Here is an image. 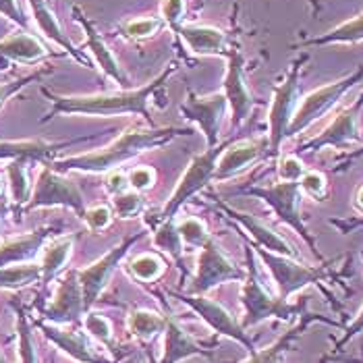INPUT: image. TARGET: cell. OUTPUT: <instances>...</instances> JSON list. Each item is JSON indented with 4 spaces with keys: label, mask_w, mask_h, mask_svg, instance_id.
Wrapping results in <instances>:
<instances>
[{
    "label": "cell",
    "mask_w": 363,
    "mask_h": 363,
    "mask_svg": "<svg viewBox=\"0 0 363 363\" xmlns=\"http://www.w3.org/2000/svg\"><path fill=\"white\" fill-rule=\"evenodd\" d=\"M179 71V62H168L167 69L156 75L150 84L135 87V89H118V91H104V94H82V96H62L55 94L48 87H40L42 96L48 98L50 111L46 112L40 123H50L56 116L65 114H79V116H141L145 118L147 127H156V121L150 112L152 98L164 89L172 73Z\"/></svg>",
    "instance_id": "1"
},
{
    "label": "cell",
    "mask_w": 363,
    "mask_h": 363,
    "mask_svg": "<svg viewBox=\"0 0 363 363\" xmlns=\"http://www.w3.org/2000/svg\"><path fill=\"white\" fill-rule=\"evenodd\" d=\"M189 127H129L106 147L85 152L79 156H69L55 160L50 167L56 172H89V174H106L116 170L143 152L162 147L177 138L191 135Z\"/></svg>",
    "instance_id": "2"
},
{
    "label": "cell",
    "mask_w": 363,
    "mask_h": 363,
    "mask_svg": "<svg viewBox=\"0 0 363 363\" xmlns=\"http://www.w3.org/2000/svg\"><path fill=\"white\" fill-rule=\"evenodd\" d=\"M243 250H245V279H243V289H241V308H243V318L239 322L241 328L250 330L268 320L291 322L299 318L308 308V299L291 303V301L280 299L279 295H270L259 280L255 252L250 239H243Z\"/></svg>",
    "instance_id": "3"
},
{
    "label": "cell",
    "mask_w": 363,
    "mask_h": 363,
    "mask_svg": "<svg viewBox=\"0 0 363 363\" xmlns=\"http://www.w3.org/2000/svg\"><path fill=\"white\" fill-rule=\"evenodd\" d=\"M253 252L264 262V266L268 268L270 277L274 280V286H277V295H279L280 299L289 301L293 295L301 293L308 286H318L328 299H335L326 291L324 282H330V280L336 279V272L333 266L340 257L326 259L320 266H308V264H301L297 257H286V255L266 252V250L255 247V245H253Z\"/></svg>",
    "instance_id": "4"
},
{
    "label": "cell",
    "mask_w": 363,
    "mask_h": 363,
    "mask_svg": "<svg viewBox=\"0 0 363 363\" xmlns=\"http://www.w3.org/2000/svg\"><path fill=\"white\" fill-rule=\"evenodd\" d=\"M309 60L308 52L299 55L289 67L286 75L272 89V102L268 111V158H279L282 143L289 140V127L301 100V71Z\"/></svg>",
    "instance_id": "5"
},
{
    "label": "cell",
    "mask_w": 363,
    "mask_h": 363,
    "mask_svg": "<svg viewBox=\"0 0 363 363\" xmlns=\"http://www.w3.org/2000/svg\"><path fill=\"white\" fill-rule=\"evenodd\" d=\"M235 196H252L262 199L279 218L280 223L293 228L306 243L309 252L313 253L318 259H324V255L318 250L315 237L311 235L308 224L301 216V189L299 183H280L277 181L274 185H247L235 191Z\"/></svg>",
    "instance_id": "6"
},
{
    "label": "cell",
    "mask_w": 363,
    "mask_h": 363,
    "mask_svg": "<svg viewBox=\"0 0 363 363\" xmlns=\"http://www.w3.org/2000/svg\"><path fill=\"white\" fill-rule=\"evenodd\" d=\"M363 82V65H359L353 73L336 79L333 84L322 85L313 91H309L308 96H303L299 100V106L295 111V116L291 121L289 127V140L297 138L299 133H303L311 125H315L320 118H324L328 112L335 108L336 104L349 94V89H353L357 84Z\"/></svg>",
    "instance_id": "7"
},
{
    "label": "cell",
    "mask_w": 363,
    "mask_h": 363,
    "mask_svg": "<svg viewBox=\"0 0 363 363\" xmlns=\"http://www.w3.org/2000/svg\"><path fill=\"white\" fill-rule=\"evenodd\" d=\"M226 145H216V147H208L203 154L196 156L189 167L185 168L181 181L177 183L172 196L168 197L167 206L162 208L160 216L154 220V224L160 223V220H170V218H177L181 208L197 194H201L212 181H214V174H216V164H218V158L224 152Z\"/></svg>",
    "instance_id": "8"
},
{
    "label": "cell",
    "mask_w": 363,
    "mask_h": 363,
    "mask_svg": "<svg viewBox=\"0 0 363 363\" xmlns=\"http://www.w3.org/2000/svg\"><path fill=\"white\" fill-rule=\"evenodd\" d=\"M38 208H69L79 218H84L85 210H87L82 189L62 172H56L50 164H46L40 170L23 212H31Z\"/></svg>",
    "instance_id": "9"
},
{
    "label": "cell",
    "mask_w": 363,
    "mask_h": 363,
    "mask_svg": "<svg viewBox=\"0 0 363 363\" xmlns=\"http://www.w3.org/2000/svg\"><path fill=\"white\" fill-rule=\"evenodd\" d=\"M243 279H245V270L241 266H237L218 247V243L210 237L206 241V245L199 250L196 277L189 282L187 293H191V295H206V293L223 286L226 282H237V280L243 282Z\"/></svg>",
    "instance_id": "10"
},
{
    "label": "cell",
    "mask_w": 363,
    "mask_h": 363,
    "mask_svg": "<svg viewBox=\"0 0 363 363\" xmlns=\"http://www.w3.org/2000/svg\"><path fill=\"white\" fill-rule=\"evenodd\" d=\"M224 58H226V75L223 82V94L228 102L230 125L233 129H239L252 116V111L257 106V100L253 98L252 89L245 82V58L237 42L228 44Z\"/></svg>",
    "instance_id": "11"
},
{
    "label": "cell",
    "mask_w": 363,
    "mask_h": 363,
    "mask_svg": "<svg viewBox=\"0 0 363 363\" xmlns=\"http://www.w3.org/2000/svg\"><path fill=\"white\" fill-rule=\"evenodd\" d=\"M143 239V233L138 235H131L127 239H123L116 247H112L111 252H106L100 259H96L94 264H89L87 268L77 270V277H79V284H82V295H84V306L85 311L94 308L102 293L108 289L112 277L118 268V264L127 257V253L131 252V247Z\"/></svg>",
    "instance_id": "12"
},
{
    "label": "cell",
    "mask_w": 363,
    "mask_h": 363,
    "mask_svg": "<svg viewBox=\"0 0 363 363\" xmlns=\"http://www.w3.org/2000/svg\"><path fill=\"white\" fill-rule=\"evenodd\" d=\"M362 111L363 91L351 106L342 108L336 114L335 121L322 133L303 141L297 147V154H315V152L330 150V147L333 150H349L353 143L362 140V133H359V114H362Z\"/></svg>",
    "instance_id": "13"
},
{
    "label": "cell",
    "mask_w": 363,
    "mask_h": 363,
    "mask_svg": "<svg viewBox=\"0 0 363 363\" xmlns=\"http://www.w3.org/2000/svg\"><path fill=\"white\" fill-rule=\"evenodd\" d=\"M170 295L174 299H179L181 303H185L189 309H194L218 336H226V338L239 342L247 353L255 351V345L247 336V330H243L241 324L235 320V315L226 308H223L218 301H214L206 295H191V293H181V291H170Z\"/></svg>",
    "instance_id": "14"
},
{
    "label": "cell",
    "mask_w": 363,
    "mask_h": 363,
    "mask_svg": "<svg viewBox=\"0 0 363 363\" xmlns=\"http://www.w3.org/2000/svg\"><path fill=\"white\" fill-rule=\"evenodd\" d=\"M226 108L228 102L223 91L212 96H197L194 91H187V100L181 104V114L199 127L208 147H216L220 141Z\"/></svg>",
    "instance_id": "15"
},
{
    "label": "cell",
    "mask_w": 363,
    "mask_h": 363,
    "mask_svg": "<svg viewBox=\"0 0 363 363\" xmlns=\"http://www.w3.org/2000/svg\"><path fill=\"white\" fill-rule=\"evenodd\" d=\"M98 135H84L75 140L65 141H48L42 138H31V140H0V160H23L28 164H52L55 156L71 145L85 143V141L96 140Z\"/></svg>",
    "instance_id": "16"
},
{
    "label": "cell",
    "mask_w": 363,
    "mask_h": 363,
    "mask_svg": "<svg viewBox=\"0 0 363 363\" xmlns=\"http://www.w3.org/2000/svg\"><path fill=\"white\" fill-rule=\"evenodd\" d=\"M85 315L84 295L77 270H67L58 280L52 301L42 309V318L52 324H77Z\"/></svg>",
    "instance_id": "17"
},
{
    "label": "cell",
    "mask_w": 363,
    "mask_h": 363,
    "mask_svg": "<svg viewBox=\"0 0 363 363\" xmlns=\"http://www.w3.org/2000/svg\"><path fill=\"white\" fill-rule=\"evenodd\" d=\"M71 13H73V19L82 26L85 33V44H87V48H89V52L94 56V62L98 65V69L111 79L114 84L118 85L121 89H129V77L125 75V71H123V67L118 65V60H116V56L111 50V46L106 44V40L102 38V33L98 31V28L94 26V21L87 17L84 13V9L82 6H77V4H73L71 6Z\"/></svg>",
    "instance_id": "18"
},
{
    "label": "cell",
    "mask_w": 363,
    "mask_h": 363,
    "mask_svg": "<svg viewBox=\"0 0 363 363\" xmlns=\"http://www.w3.org/2000/svg\"><path fill=\"white\" fill-rule=\"evenodd\" d=\"M216 206L223 210L224 216H228L233 223H237L241 228L247 230V235L252 237V243L255 247H262L266 252L279 253V255H286V257H299V252L280 233H277L272 226L262 223L259 218H255L247 212H241V210H235V208L226 206L223 199H216Z\"/></svg>",
    "instance_id": "19"
},
{
    "label": "cell",
    "mask_w": 363,
    "mask_h": 363,
    "mask_svg": "<svg viewBox=\"0 0 363 363\" xmlns=\"http://www.w3.org/2000/svg\"><path fill=\"white\" fill-rule=\"evenodd\" d=\"M40 333L46 336L56 349H60L65 355H69L73 362L77 363H112L104 359L102 355L96 353V349L91 347L89 338L79 328H73V324H52L46 320L38 322Z\"/></svg>",
    "instance_id": "20"
},
{
    "label": "cell",
    "mask_w": 363,
    "mask_h": 363,
    "mask_svg": "<svg viewBox=\"0 0 363 363\" xmlns=\"http://www.w3.org/2000/svg\"><path fill=\"white\" fill-rule=\"evenodd\" d=\"M268 158V138L259 140H239L224 147V152L218 158L214 181H228L245 170H250L253 164Z\"/></svg>",
    "instance_id": "21"
},
{
    "label": "cell",
    "mask_w": 363,
    "mask_h": 363,
    "mask_svg": "<svg viewBox=\"0 0 363 363\" xmlns=\"http://www.w3.org/2000/svg\"><path fill=\"white\" fill-rule=\"evenodd\" d=\"M315 322H322V324H328V326H335V328H342V324L340 322H335V320H330L328 315H322V313H309V311H303L301 315H299V322L291 328V330H286L284 335L279 336L272 345H268L266 349H255L253 353H250V357L247 359H243V362L239 363H284V355L293 349V345L303 336V333L308 330L311 324H315Z\"/></svg>",
    "instance_id": "22"
},
{
    "label": "cell",
    "mask_w": 363,
    "mask_h": 363,
    "mask_svg": "<svg viewBox=\"0 0 363 363\" xmlns=\"http://www.w3.org/2000/svg\"><path fill=\"white\" fill-rule=\"evenodd\" d=\"M67 56L65 52H52L42 40H38L28 29H19L0 40V65H33L44 58Z\"/></svg>",
    "instance_id": "23"
},
{
    "label": "cell",
    "mask_w": 363,
    "mask_h": 363,
    "mask_svg": "<svg viewBox=\"0 0 363 363\" xmlns=\"http://www.w3.org/2000/svg\"><path fill=\"white\" fill-rule=\"evenodd\" d=\"M29 9H31V17H33V21H35V28L40 29V33L46 38V40H50L55 46H58L62 52L67 56H71L73 60H77L79 65H84L87 69H91V60L87 58V56L82 55V50H77V46L71 42V38L65 33V29L62 26L58 23V19H56L55 11L50 9V4L46 2V0H28Z\"/></svg>",
    "instance_id": "24"
},
{
    "label": "cell",
    "mask_w": 363,
    "mask_h": 363,
    "mask_svg": "<svg viewBox=\"0 0 363 363\" xmlns=\"http://www.w3.org/2000/svg\"><path fill=\"white\" fill-rule=\"evenodd\" d=\"M58 230V226H40L35 230H29L26 235L6 239L0 243V268L15 266V264H28L44 250L46 241Z\"/></svg>",
    "instance_id": "25"
},
{
    "label": "cell",
    "mask_w": 363,
    "mask_h": 363,
    "mask_svg": "<svg viewBox=\"0 0 363 363\" xmlns=\"http://www.w3.org/2000/svg\"><path fill=\"white\" fill-rule=\"evenodd\" d=\"M177 38L196 56H224L228 50V38L223 29L212 26L183 23Z\"/></svg>",
    "instance_id": "26"
},
{
    "label": "cell",
    "mask_w": 363,
    "mask_h": 363,
    "mask_svg": "<svg viewBox=\"0 0 363 363\" xmlns=\"http://www.w3.org/2000/svg\"><path fill=\"white\" fill-rule=\"evenodd\" d=\"M210 349L201 347L194 336L185 333L172 315L167 318L164 328V351L160 363H183L191 357H208Z\"/></svg>",
    "instance_id": "27"
},
{
    "label": "cell",
    "mask_w": 363,
    "mask_h": 363,
    "mask_svg": "<svg viewBox=\"0 0 363 363\" xmlns=\"http://www.w3.org/2000/svg\"><path fill=\"white\" fill-rule=\"evenodd\" d=\"M363 42V13L349 19V21H342L340 26L328 29L320 35H313V38H306L297 44H293L291 48L295 50H306V48H324V46H355V44H362Z\"/></svg>",
    "instance_id": "28"
},
{
    "label": "cell",
    "mask_w": 363,
    "mask_h": 363,
    "mask_svg": "<svg viewBox=\"0 0 363 363\" xmlns=\"http://www.w3.org/2000/svg\"><path fill=\"white\" fill-rule=\"evenodd\" d=\"M73 247H75V237L73 235H65V237H58L52 243L44 245V252H42V262H40V268H42V284L48 286L55 279L60 277V272L67 268L71 255H73Z\"/></svg>",
    "instance_id": "29"
},
{
    "label": "cell",
    "mask_w": 363,
    "mask_h": 363,
    "mask_svg": "<svg viewBox=\"0 0 363 363\" xmlns=\"http://www.w3.org/2000/svg\"><path fill=\"white\" fill-rule=\"evenodd\" d=\"M167 318L168 315L162 311L135 308L127 315V330L141 342H147L158 335H164Z\"/></svg>",
    "instance_id": "30"
},
{
    "label": "cell",
    "mask_w": 363,
    "mask_h": 363,
    "mask_svg": "<svg viewBox=\"0 0 363 363\" xmlns=\"http://www.w3.org/2000/svg\"><path fill=\"white\" fill-rule=\"evenodd\" d=\"M29 167L23 160H9L6 164V183H9V199L11 203L19 210V214L23 212L26 203L31 197L33 185L29 179Z\"/></svg>",
    "instance_id": "31"
},
{
    "label": "cell",
    "mask_w": 363,
    "mask_h": 363,
    "mask_svg": "<svg viewBox=\"0 0 363 363\" xmlns=\"http://www.w3.org/2000/svg\"><path fill=\"white\" fill-rule=\"evenodd\" d=\"M154 245L160 250V252L168 253L177 266L181 268L183 277H187V268L183 264V241L179 237V230H177V218H170V220H160V223L154 224Z\"/></svg>",
    "instance_id": "32"
},
{
    "label": "cell",
    "mask_w": 363,
    "mask_h": 363,
    "mask_svg": "<svg viewBox=\"0 0 363 363\" xmlns=\"http://www.w3.org/2000/svg\"><path fill=\"white\" fill-rule=\"evenodd\" d=\"M40 280H42V268L40 264H33V262L0 268V289L4 291H19Z\"/></svg>",
    "instance_id": "33"
},
{
    "label": "cell",
    "mask_w": 363,
    "mask_h": 363,
    "mask_svg": "<svg viewBox=\"0 0 363 363\" xmlns=\"http://www.w3.org/2000/svg\"><path fill=\"white\" fill-rule=\"evenodd\" d=\"M15 309V330H17V355L19 363H40V355L35 349V340L31 333V324H29L28 313L17 301H13Z\"/></svg>",
    "instance_id": "34"
},
{
    "label": "cell",
    "mask_w": 363,
    "mask_h": 363,
    "mask_svg": "<svg viewBox=\"0 0 363 363\" xmlns=\"http://www.w3.org/2000/svg\"><path fill=\"white\" fill-rule=\"evenodd\" d=\"M127 270L140 282H156L167 272V262L156 253H141L127 264Z\"/></svg>",
    "instance_id": "35"
},
{
    "label": "cell",
    "mask_w": 363,
    "mask_h": 363,
    "mask_svg": "<svg viewBox=\"0 0 363 363\" xmlns=\"http://www.w3.org/2000/svg\"><path fill=\"white\" fill-rule=\"evenodd\" d=\"M167 28V23L162 21V17H140V19H131L127 21L125 26L116 29L123 38L127 40H135V42H141V40H150L154 38L158 31Z\"/></svg>",
    "instance_id": "36"
},
{
    "label": "cell",
    "mask_w": 363,
    "mask_h": 363,
    "mask_svg": "<svg viewBox=\"0 0 363 363\" xmlns=\"http://www.w3.org/2000/svg\"><path fill=\"white\" fill-rule=\"evenodd\" d=\"M177 230L179 237L183 241V247H194V250H201L206 245V241L210 239V230L206 223L197 216H187L183 220L177 223Z\"/></svg>",
    "instance_id": "37"
},
{
    "label": "cell",
    "mask_w": 363,
    "mask_h": 363,
    "mask_svg": "<svg viewBox=\"0 0 363 363\" xmlns=\"http://www.w3.org/2000/svg\"><path fill=\"white\" fill-rule=\"evenodd\" d=\"M84 328L94 340L102 342L108 349H114V335H112V324L108 318H104L102 313L89 309V311H85L84 315Z\"/></svg>",
    "instance_id": "38"
},
{
    "label": "cell",
    "mask_w": 363,
    "mask_h": 363,
    "mask_svg": "<svg viewBox=\"0 0 363 363\" xmlns=\"http://www.w3.org/2000/svg\"><path fill=\"white\" fill-rule=\"evenodd\" d=\"M143 206H145L143 196L138 194V191H133V189H129V191H125V194H118V196L112 197L111 210L116 218L127 220V218L140 216L141 212H143Z\"/></svg>",
    "instance_id": "39"
},
{
    "label": "cell",
    "mask_w": 363,
    "mask_h": 363,
    "mask_svg": "<svg viewBox=\"0 0 363 363\" xmlns=\"http://www.w3.org/2000/svg\"><path fill=\"white\" fill-rule=\"evenodd\" d=\"M299 189L301 196H308L313 201H324L330 194L328 179L322 170H306V174L299 181Z\"/></svg>",
    "instance_id": "40"
},
{
    "label": "cell",
    "mask_w": 363,
    "mask_h": 363,
    "mask_svg": "<svg viewBox=\"0 0 363 363\" xmlns=\"http://www.w3.org/2000/svg\"><path fill=\"white\" fill-rule=\"evenodd\" d=\"M50 73H52V67H46V69L31 71V73H28V75L19 77V79L6 82V84H0V108H2L11 98H15L21 89H26L28 85L40 82L42 77H46V75H50Z\"/></svg>",
    "instance_id": "41"
},
{
    "label": "cell",
    "mask_w": 363,
    "mask_h": 363,
    "mask_svg": "<svg viewBox=\"0 0 363 363\" xmlns=\"http://www.w3.org/2000/svg\"><path fill=\"white\" fill-rule=\"evenodd\" d=\"M306 162L299 158V154H284L279 156L277 162V179L280 183H299L306 174Z\"/></svg>",
    "instance_id": "42"
},
{
    "label": "cell",
    "mask_w": 363,
    "mask_h": 363,
    "mask_svg": "<svg viewBox=\"0 0 363 363\" xmlns=\"http://www.w3.org/2000/svg\"><path fill=\"white\" fill-rule=\"evenodd\" d=\"M185 13H187V0H162L160 4V17L167 23V28L174 31V35L185 23Z\"/></svg>",
    "instance_id": "43"
},
{
    "label": "cell",
    "mask_w": 363,
    "mask_h": 363,
    "mask_svg": "<svg viewBox=\"0 0 363 363\" xmlns=\"http://www.w3.org/2000/svg\"><path fill=\"white\" fill-rule=\"evenodd\" d=\"M112 210L108 206H94V208H87L84 214V220L85 226L91 230V233H102V230H106L112 223Z\"/></svg>",
    "instance_id": "44"
},
{
    "label": "cell",
    "mask_w": 363,
    "mask_h": 363,
    "mask_svg": "<svg viewBox=\"0 0 363 363\" xmlns=\"http://www.w3.org/2000/svg\"><path fill=\"white\" fill-rule=\"evenodd\" d=\"M127 181H129V189L145 194L154 187L156 183V170L150 167H135L127 172Z\"/></svg>",
    "instance_id": "45"
},
{
    "label": "cell",
    "mask_w": 363,
    "mask_h": 363,
    "mask_svg": "<svg viewBox=\"0 0 363 363\" xmlns=\"http://www.w3.org/2000/svg\"><path fill=\"white\" fill-rule=\"evenodd\" d=\"M0 15L9 21H13L19 29H28L29 31V21L26 17V13L21 11V4L19 0H0Z\"/></svg>",
    "instance_id": "46"
},
{
    "label": "cell",
    "mask_w": 363,
    "mask_h": 363,
    "mask_svg": "<svg viewBox=\"0 0 363 363\" xmlns=\"http://www.w3.org/2000/svg\"><path fill=\"white\" fill-rule=\"evenodd\" d=\"M362 333H363V308L359 309V311H357V315H355V318H353V320H351V322L345 326L342 336H340V338H338V340L335 342L336 353H338V351H342V349H345V347H347V345H349L353 338H357V336L362 335Z\"/></svg>",
    "instance_id": "47"
},
{
    "label": "cell",
    "mask_w": 363,
    "mask_h": 363,
    "mask_svg": "<svg viewBox=\"0 0 363 363\" xmlns=\"http://www.w3.org/2000/svg\"><path fill=\"white\" fill-rule=\"evenodd\" d=\"M104 189L111 197L118 196V194H125L129 191V181H127V172H123L121 168L106 172V179H104Z\"/></svg>",
    "instance_id": "48"
},
{
    "label": "cell",
    "mask_w": 363,
    "mask_h": 363,
    "mask_svg": "<svg viewBox=\"0 0 363 363\" xmlns=\"http://www.w3.org/2000/svg\"><path fill=\"white\" fill-rule=\"evenodd\" d=\"M330 226L338 228V233H342V235H349V233L362 228L363 216H357V218H333V220H330Z\"/></svg>",
    "instance_id": "49"
},
{
    "label": "cell",
    "mask_w": 363,
    "mask_h": 363,
    "mask_svg": "<svg viewBox=\"0 0 363 363\" xmlns=\"http://www.w3.org/2000/svg\"><path fill=\"white\" fill-rule=\"evenodd\" d=\"M359 158H363V145L359 147V150H353L345 160H340V162H338V167L335 168V172H345V170H349L351 164H353L355 160H359Z\"/></svg>",
    "instance_id": "50"
},
{
    "label": "cell",
    "mask_w": 363,
    "mask_h": 363,
    "mask_svg": "<svg viewBox=\"0 0 363 363\" xmlns=\"http://www.w3.org/2000/svg\"><path fill=\"white\" fill-rule=\"evenodd\" d=\"M353 208H355V210H357V212L363 216V185L357 189V191H355V197H353Z\"/></svg>",
    "instance_id": "51"
},
{
    "label": "cell",
    "mask_w": 363,
    "mask_h": 363,
    "mask_svg": "<svg viewBox=\"0 0 363 363\" xmlns=\"http://www.w3.org/2000/svg\"><path fill=\"white\" fill-rule=\"evenodd\" d=\"M306 2L311 6L313 17H318V15H320V11H322V2H320V0H306Z\"/></svg>",
    "instance_id": "52"
},
{
    "label": "cell",
    "mask_w": 363,
    "mask_h": 363,
    "mask_svg": "<svg viewBox=\"0 0 363 363\" xmlns=\"http://www.w3.org/2000/svg\"><path fill=\"white\" fill-rule=\"evenodd\" d=\"M6 212H9V203H6L4 199H0V226H2V223H4Z\"/></svg>",
    "instance_id": "53"
},
{
    "label": "cell",
    "mask_w": 363,
    "mask_h": 363,
    "mask_svg": "<svg viewBox=\"0 0 363 363\" xmlns=\"http://www.w3.org/2000/svg\"><path fill=\"white\" fill-rule=\"evenodd\" d=\"M145 357H147V363H160V359L154 355V351L150 347H145Z\"/></svg>",
    "instance_id": "54"
},
{
    "label": "cell",
    "mask_w": 363,
    "mask_h": 363,
    "mask_svg": "<svg viewBox=\"0 0 363 363\" xmlns=\"http://www.w3.org/2000/svg\"><path fill=\"white\" fill-rule=\"evenodd\" d=\"M2 194H4V181H2V177H0V199H2Z\"/></svg>",
    "instance_id": "55"
},
{
    "label": "cell",
    "mask_w": 363,
    "mask_h": 363,
    "mask_svg": "<svg viewBox=\"0 0 363 363\" xmlns=\"http://www.w3.org/2000/svg\"><path fill=\"white\" fill-rule=\"evenodd\" d=\"M0 363H11V362H9V359H6V357H4V355L0 353Z\"/></svg>",
    "instance_id": "56"
}]
</instances>
